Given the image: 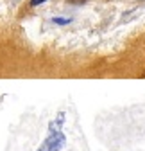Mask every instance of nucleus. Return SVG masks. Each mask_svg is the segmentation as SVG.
<instances>
[{"label":"nucleus","mask_w":145,"mask_h":151,"mask_svg":"<svg viewBox=\"0 0 145 151\" xmlns=\"http://www.w3.org/2000/svg\"><path fill=\"white\" fill-rule=\"evenodd\" d=\"M43 2H47V0H31V6H40Z\"/></svg>","instance_id":"nucleus-3"},{"label":"nucleus","mask_w":145,"mask_h":151,"mask_svg":"<svg viewBox=\"0 0 145 151\" xmlns=\"http://www.w3.org/2000/svg\"><path fill=\"white\" fill-rule=\"evenodd\" d=\"M72 4H82V2H86V0H70Z\"/></svg>","instance_id":"nucleus-4"},{"label":"nucleus","mask_w":145,"mask_h":151,"mask_svg":"<svg viewBox=\"0 0 145 151\" xmlns=\"http://www.w3.org/2000/svg\"><path fill=\"white\" fill-rule=\"evenodd\" d=\"M70 20H66V18H54V24H59V25H65V24H68Z\"/></svg>","instance_id":"nucleus-2"},{"label":"nucleus","mask_w":145,"mask_h":151,"mask_svg":"<svg viewBox=\"0 0 145 151\" xmlns=\"http://www.w3.org/2000/svg\"><path fill=\"white\" fill-rule=\"evenodd\" d=\"M63 117L65 113H59L58 119L50 122V128H48V137L45 139V142L36 149V151H61L66 144V137L61 131V124H63Z\"/></svg>","instance_id":"nucleus-1"}]
</instances>
